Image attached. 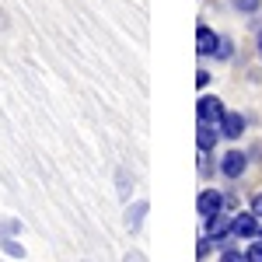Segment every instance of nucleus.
I'll list each match as a JSON object with an SVG mask.
<instances>
[{
    "label": "nucleus",
    "instance_id": "1",
    "mask_svg": "<svg viewBox=\"0 0 262 262\" xmlns=\"http://www.w3.org/2000/svg\"><path fill=\"white\" fill-rule=\"evenodd\" d=\"M259 231H262V224L259 217L248 210V213H238V217H231V234L238 238V242H252V238H259Z\"/></svg>",
    "mask_w": 262,
    "mask_h": 262
},
{
    "label": "nucleus",
    "instance_id": "2",
    "mask_svg": "<svg viewBox=\"0 0 262 262\" xmlns=\"http://www.w3.org/2000/svg\"><path fill=\"white\" fill-rule=\"evenodd\" d=\"M224 206H227V196H224L221 189H203L200 196H196V210H200V217H213V213H221Z\"/></svg>",
    "mask_w": 262,
    "mask_h": 262
},
{
    "label": "nucleus",
    "instance_id": "3",
    "mask_svg": "<svg viewBox=\"0 0 262 262\" xmlns=\"http://www.w3.org/2000/svg\"><path fill=\"white\" fill-rule=\"evenodd\" d=\"M224 112H227L224 101L213 98V95H203V98L196 101V119H200V122H213V126H221Z\"/></svg>",
    "mask_w": 262,
    "mask_h": 262
},
{
    "label": "nucleus",
    "instance_id": "4",
    "mask_svg": "<svg viewBox=\"0 0 262 262\" xmlns=\"http://www.w3.org/2000/svg\"><path fill=\"white\" fill-rule=\"evenodd\" d=\"M221 175L224 179H242L245 168H248V158H245V150H227V154H221Z\"/></svg>",
    "mask_w": 262,
    "mask_h": 262
},
{
    "label": "nucleus",
    "instance_id": "5",
    "mask_svg": "<svg viewBox=\"0 0 262 262\" xmlns=\"http://www.w3.org/2000/svg\"><path fill=\"white\" fill-rule=\"evenodd\" d=\"M147 210H150V203H147V200H137V203L126 206V217H122V221H126V231H129V234H140Z\"/></svg>",
    "mask_w": 262,
    "mask_h": 262
},
{
    "label": "nucleus",
    "instance_id": "6",
    "mask_svg": "<svg viewBox=\"0 0 262 262\" xmlns=\"http://www.w3.org/2000/svg\"><path fill=\"white\" fill-rule=\"evenodd\" d=\"M206 234L213 238V242H227V238H234L231 234V217L227 213H213V217H206Z\"/></svg>",
    "mask_w": 262,
    "mask_h": 262
},
{
    "label": "nucleus",
    "instance_id": "7",
    "mask_svg": "<svg viewBox=\"0 0 262 262\" xmlns=\"http://www.w3.org/2000/svg\"><path fill=\"white\" fill-rule=\"evenodd\" d=\"M221 140V126H213V122H200V129H196V147H200V154H210L213 147Z\"/></svg>",
    "mask_w": 262,
    "mask_h": 262
},
{
    "label": "nucleus",
    "instance_id": "8",
    "mask_svg": "<svg viewBox=\"0 0 262 262\" xmlns=\"http://www.w3.org/2000/svg\"><path fill=\"white\" fill-rule=\"evenodd\" d=\"M217 42H221V35H217L210 25H200V28H196V53H200V56H213Z\"/></svg>",
    "mask_w": 262,
    "mask_h": 262
},
{
    "label": "nucleus",
    "instance_id": "9",
    "mask_svg": "<svg viewBox=\"0 0 262 262\" xmlns=\"http://www.w3.org/2000/svg\"><path fill=\"white\" fill-rule=\"evenodd\" d=\"M245 133V116L242 112H224L221 119V137H227V140H238Z\"/></svg>",
    "mask_w": 262,
    "mask_h": 262
},
{
    "label": "nucleus",
    "instance_id": "10",
    "mask_svg": "<svg viewBox=\"0 0 262 262\" xmlns=\"http://www.w3.org/2000/svg\"><path fill=\"white\" fill-rule=\"evenodd\" d=\"M0 252H4L7 259H25V255H28V248L21 245V238H0Z\"/></svg>",
    "mask_w": 262,
    "mask_h": 262
},
{
    "label": "nucleus",
    "instance_id": "11",
    "mask_svg": "<svg viewBox=\"0 0 262 262\" xmlns=\"http://www.w3.org/2000/svg\"><path fill=\"white\" fill-rule=\"evenodd\" d=\"M116 192H119L122 203H129V192H133V175H129L126 168H119V171H116Z\"/></svg>",
    "mask_w": 262,
    "mask_h": 262
},
{
    "label": "nucleus",
    "instance_id": "12",
    "mask_svg": "<svg viewBox=\"0 0 262 262\" xmlns=\"http://www.w3.org/2000/svg\"><path fill=\"white\" fill-rule=\"evenodd\" d=\"M21 231H25V224L18 217H4L0 221V238H21Z\"/></svg>",
    "mask_w": 262,
    "mask_h": 262
},
{
    "label": "nucleus",
    "instance_id": "13",
    "mask_svg": "<svg viewBox=\"0 0 262 262\" xmlns=\"http://www.w3.org/2000/svg\"><path fill=\"white\" fill-rule=\"evenodd\" d=\"M213 56H217V60H231V56H234V42H231V39H221V42H217V49H213Z\"/></svg>",
    "mask_w": 262,
    "mask_h": 262
},
{
    "label": "nucleus",
    "instance_id": "14",
    "mask_svg": "<svg viewBox=\"0 0 262 262\" xmlns=\"http://www.w3.org/2000/svg\"><path fill=\"white\" fill-rule=\"evenodd\" d=\"M234 4V11H242V14H255L262 7V0H231Z\"/></svg>",
    "mask_w": 262,
    "mask_h": 262
},
{
    "label": "nucleus",
    "instance_id": "15",
    "mask_svg": "<svg viewBox=\"0 0 262 262\" xmlns=\"http://www.w3.org/2000/svg\"><path fill=\"white\" fill-rule=\"evenodd\" d=\"M245 259H248V262H262V238H259V242L252 238V245L245 248Z\"/></svg>",
    "mask_w": 262,
    "mask_h": 262
},
{
    "label": "nucleus",
    "instance_id": "16",
    "mask_svg": "<svg viewBox=\"0 0 262 262\" xmlns=\"http://www.w3.org/2000/svg\"><path fill=\"white\" fill-rule=\"evenodd\" d=\"M221 262H248V259H245V252H238V248L231 245V248H224V252H221Z\"/></svg>",
    "mask_w": 262,
    "mask_h": 262
},
{
    "label": "nucleus",
    "instance_id": "17",
    "mask_svg": "<svg viewBox=\"0 0 262 262\" xmlns=\"http://www.w3.org/2000/svg\"><path fill=\"white\" fill-rule=\"evenodd\" d=\"M210 252H213V238H210V234H203V238H200V248H196V255H200V262L206 259Z\"/></svg>",
    "mask_w": 262,
    "mask_h": 262
},
{
    "label": "nucleus",
    "instance_id": "18",
    "mask_svg": "<svg viewBox=\"0 0 262 262\" xmlns=\"http://www.w3.org/2000/svg\"><path fill=\"white\" fill-rule=\"evenodd\" d=\"M200 175H203V179H210V175H213V164H210V154H203V158H200Z\"/></svg>",
    "mask_w": 262,
    "mask_h": 262
},
{
    "label": "nucleus",
    "instance_id": "19",
    "mask_svg": "<svg viewBox=\"0 0 262 262\" xmlns=\"http://www.w3.org/2000/svg\"><path fill=\"white\" fill-rule=\"evenodd\" d=\"M122 262H147V255H143L140 248H133V252H126V255H122Z\"/></svg>",
    "mask_w": 262,
    "mask_h": 262
},
{
    "label": "nucleus",
    "instance_id": "20",
    "mask_svg": "<svg viewBox=\"0 0 262 262\" xmlns=\"http://www.w3.org/2000/svg\"><path fill=\"white\" fill-rule=\"evenodd\" d=\"M196 84L206 88V84H210V70H196Z\"/></svg>",
    "mask_w": 262,
    "mask_h": 262
},
{
    "label": "nucleus",
    "instance_id": "21",
    "mask_svg": "<svg viewBox=\"0 0 262 262\" xmlns=\"http://www.w3.org/2000/svg\"><path fill=\"white\" fill-rule=\"evenodd\" d=\"M252 213H255V217H259V221H262V192H259V196H255V200H252Z\"/></svg>",
    "mask_w": 262,
    "mask_h": 262
},
{
    "label": "nucleus",
    "instance_id": "22",
    "mask_svg": "<svg viewBox=\"0 0 262 262\" xmlns=\"http://www.w3.org/2000/svg\"><path fill=\"white\" fill-rule=\"evenodd\" d=\"M7 28H11V21H7V14L0 11V32H7Z\"/></svg>",
    "mask_w": 262,
    "mask_h": 262
},
{
    "label": "nucleus",
    "instance_id": "23",
    "mask_svg": "<svg viewBox=\"0 0 262 262\" xmlns=\"http://www.w3.org/2000/svg\"><path fill=\"white\" fill-rule=\"evenodd\" d=\"M259 56H262V42H259Z\"/></svg>",
    "mask_w": 262,
    "mask_h": 262
},
{
    "label": "nucleus",
    "instance_id": "24",
    "mask_svg": "<svg viewBox=\"0 0 262 262\" xmlns=\"http://www.w3.org/2000/svg\"><path fill=\"white\" fill-rule=\"evenodd\" d=\"M259 238H262V231H259Z\"/></svg>",
    "mask_w": 262,
    "mask_h": 262
},
{
    "label": "nucleus",
    "instance_id": "25",
    "mask_svg": "<svg viewBox=\"0 0 262 262\" xmlns=\"http://www.w3.org/2000/svg\"><path fill=\"white\" fill-rule=\"evenodd\" d=\"M84 262H91V259H84Z\"/></svg>",
    "mask_w": 262,
    "mask_h": 262
}]
</instances>
